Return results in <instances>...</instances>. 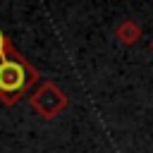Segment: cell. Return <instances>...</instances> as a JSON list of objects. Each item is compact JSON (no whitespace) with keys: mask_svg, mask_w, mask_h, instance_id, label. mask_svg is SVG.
Here are the masks:
<instances>
[{"mask_svg":"<svg viewBox=\"0 0 153 153\" xmlns=\"http://www.w3.org/2000/svg\"><path fill=\"white\" fill-rule=\"evenodd\" d=\"M151 50H153V41H151Z\"/></svg>","mask_w":153,"mask_h":153,"instance_id":"cell-5","label":"cell"},{"mask_svg":"<svg viewBox=\"0 0 153 153\" xmlns=\"http://www.w3.org/2000/svg\"><path fill=\"white\" fill-rule=\"evenodd\" d=\"M10 48H12V43H10V38L5 36V31L0 29V57H2V55H5Z\"/></svg>","mask_w":153,"mask_h":153,"instance_id":"cell-4","label":"cell"},{"mask_svg":"<svg viewBox=\"0 0 153 153\" xmlns=\"http://www.w3.org/2000/svg\"><path fill=\"white\" fill-rule=\"evenodd\" d=\"M38 79H41L38 69L12 45L0 57V103L14 105L38 84Z\"/></svg>","mask_w":153,"mask_h":153,"instance_id":"cell-1","label":"cell"},{"mask_svg":"<svg viewBox=\"0 0 153 153\" xmlns=\"http://www.w3.org/2000/svg\"><path fill=\"white\" fill-rule=\"evenodd\" d=\"M115 38H117L122 45H134V43L141 38V26H139V22H134V19H124L122 24H117V29H115Z\"/></svg>","mask_w":153,"mask_h":153,"instance_id":"cell-3","label":"cell"},{"mask_svg":"<svg viewBox=\"0 0 153 153\" xmlns=\"http://www.w3.org/2000/svg\"><path fill=\"white\" fill-rule=\"evenodd\" d=\"M29 103H31V108H33L43 120H53V117H57V115L67 108L69 98H67V93H65L55 81L45 79V81H41V84L31 91Z\"/></svg>","mask_w":153,"mask_h":153,"instance_id":"cell-2","label":"cell"}]
</instances>
